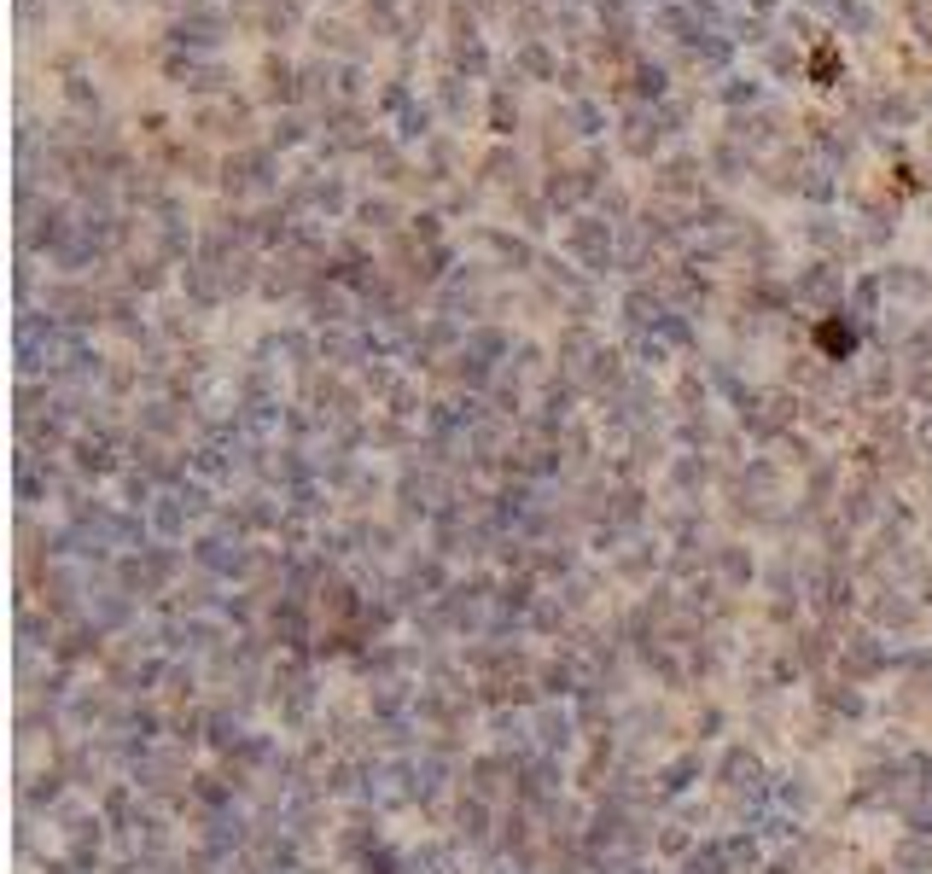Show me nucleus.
<instances>
[{
    "label": "nucleus",
    "instance_id": "nucleus-1",
    "mask_svg": "<svg viewBox=\"0 0 932 874\" xmlns=\"http://www.w3.org/2000/svg\"><path fill=\"white\" fill-rule=\"evenodd\" d=\"M822 344H828V350H845V344H851V333H839V327H822Z\"/></svg>",
    "mask_w": 932,
    "mask_h": 874
}]
</instances>
